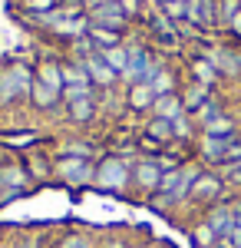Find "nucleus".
<instances>
[{"label":"nucleus","instance_id":"11","mask_svg":"<svg viewBox=\"0 0 241 248\" xmlns=\"http://www.w3.org/2000/svg\"><path fill=\"white\" fill-rule=\"evenodd\" d=\"M30 106L40 109V113H50L56 106H63V93H56L53 86H46L43 79H37L33 73V86H30Z\"/></svg>","mask_w":241,"mask_h":248},{"label":"nucleus","instance_id":"21","mask_svg":"<svg viewBox=\"0 0 241 248\" xmlns=\"http://www.w3.org/2000/svg\"><path fill=\"white\" fill-rule=\"evenodd\" d=\"M188 235H192V245H195V248H211L215 242H218V235L211 232V225H208L205 218H198V222L192 225V232H188Z\"/></svg>","mask_w":241,"mask_h":248},{"label":"nucleus","instance_id":"27","mask_svg":"<svg viewBox=\"0 0 241 248\" xmlns=\"http://www.w3.org/2000/svg\"><path fill=\"white\" fill-rule=\"evenodd\" d=\"M228 30H231V33H238V37H241V14H238V17H235V23H231Z\"/></svg>","mask_w":241,"mask_h":248},{"label":"nucleus","instance_id":"13","mask_svg":"<svg viewBox=\"0 0 241 248\" xmlns=\"http://www.w3.org/2000/svg\"><path fill=\"white\" fill-rule=\"evenodd\" d=\"M179 93H182V103H185V113H188V116H195V113H198V109L205 106V103L215 96V90H208V86H202V83H192V79H188V83L182 86V90H179Z\"/></svg>","mask_w":241,"mask_h":248},{"label":"nucleus","instance_id":"24","mask_svg":"<svg viewBox=\"0 0 241 248\" xmlns=\"http://www.w3.org/2000/svg\"><path fill=\"white\" fill-rule=\"evenodd\" d=\"M53 248H99V245H93V238L90 235H83V232H76V235H66L60 245H53Z\"/></svg>","mask_w":241,"mask_h":248},{"label":"nucleus","instance_id":"20","mask_svg":"<svg viewBox=\"0 0 241 248\" xmlns=\"http://www.w3.org/2000/svg\"><path fill=\"white\" fill-rule=\"evenodd\" d=\"M152 90H155V99H159V96H168V93H179V73L166 63L162 73L155 77V83H152Z\"/></svg>","mask_w":241,"mask_h":248},{"label":"nucleus","instance_id":"26","mask_svg":"<svg viewBox=\"0 0 241 248\" xmlns=\"http://www.w3.org/2000/svg\"><path fill=\"white\" fill-rule=\"evenodd\" d=\"M99 248H132V245L126 242V238H106V242H103Z\"/></svg>","mask_w":241,"mask_h":248},{"label":"nucleus","instance_id":"3","mask_svg":"<svg viewBox=\"0 0 241 248\" xmlns=\"http://www.w3.org/2000/svg\"><path fill=\"white\" fill-rule=\"evenodd\" d=\"M53 179L66 189H90L96 182V159H76V155H60L53 162Z\"/></svg>","mask_w":241,"mask_h":248},{"label":"nucleus","instance_id":"18","mask_svg":"<svg viewBox=\"0 0 241 248\" xmlns=\"http://www.w3.org/2000/svg\"><path fill=\"white\" fill-rule=\"evenodd\" d=\"M23 166H27V172H30V179H33V186L53 175V162H50L46 155H40V153H37V155H27V159H23Z\"/></svg>","mask_w":241,"mask_h":248},{"label":"nucleus","instance_id":"9","mask_svg":"<svg viewBox=\"0 0 241 248\" xmlns=\"http://www.w3.org/2000/svg\"><path fill=\"white\" fill-rule=\"evenodd\" d=\"M188 79H192V83H202V86H208V90H215V86L222 83V73H218L211 53H202V57L188 60Z\"/></svg>","mask_w":241,"mask_h":248},{"label":"nucleus","instance_id":"17","mask_svg":"<svg viewBox=\"0 0 241 248\" xmlns=\"http://www.w3.org/2000/svg\"><path fill=\"white\" fill-rule=\"evenodd\" d=\"M86 37L93 40V46L103 53V50H112V46H122L126 40H122V33H116V30H106V27H93L90 23V30H86Z\"/></svg>","mask_w":241,"mask_h":248},{"label":"nucleus","instance_id":"5","mask_svg":"<svg viewBox=\"0 0 241 248\" xmlns=\"http://www.w3.org/2000/svg\"><path fill=\"white\" fill-rule=\"evenodd\" d=\"M162 166H159V155H139V159H132V189L146 192L149 199L159 192L162 186Z\"/></svg>","mask_w":241,"mask_h":248},{"label":"nucleus","instance_id":"8","mask_svg":"<svg viewBox=\"0 0 241 248\" xmlns=\"http://www.w3.org/2000/svg\"><path fill=\"white\" fill-rule=\"evenodd\" d=\"M185 23L195 30H215L218 27V0H192Z\"/></svg>","mask_w":241,"mask_h":248},{"label":"nucleus","instance_id":"22","mask_svg":"<svg viewBox=\"0 0 241 248\" xmlns=\"http://www.w3.org/2000/svg\"><path fill=\"white\" fill-rule=\"evenodd\" d=\"M103 60H106V63H109L112 70H116V73L122 77V73H126V63H129V46L122 43V46H112V50H103Z\"/></svg>","mask_w":241,"mask_h":248},{"label":"nucleus","instance_id":"14","mask_svg":"<svg viewBox=\"0 0 241 248\" xmlns=\"http://www.w3.org/2000/svg\"><path fill=\"white\" fill-rule=\"evenodd\" d=\"M126 106H129L132 113H152V106H155V90L146 86V83H136L126 90Z\"/></svg>","mask_w":241,"mask_h":248},{"label":"nucleus","instance_id":"10","mask_svg":"<svg viewBox=\"0 0 241 248\" xmlns=\"http://www.w3.org/2000/svg\"><path fill=\"white\" fill-rule=\"evenodd\" d=\"M211 60L222 79H241V46H218V50H211Z\"/></svg>","mask_w":241,"mask_h":248},{"label":"nucleus","instance_id":"2","mask_svg":"<svg viewBox=\"0 0 241 248\" xmlns=\"http://www.w3.org/2000/svg\"><path fill=\"white\" fill-rule=\"evenodd\" d=\"M30 86H33V70L27 63H7L0 66V109L30 103Z\"/></svg>","mask_w":241,"mask_h":248},{"label":"nucleus","instance_id":"7","mask_svg":"<svg viewBox=\"0 0 241 248\" xmlns=\"http://www.w3.org/2000/svg\"><path fill=\"white\" fill-rule=\"evenodd\" d=\"M79 63H83V70H86V77H90V83H93L96 90H112L116 83H122V77L103 60V53H90L86 60H79Z\"/></svg>","mask_w":241,"mask_h":248},{"label":"nucleus","instance_id":"25","mask_svg":"<svg viewBox=\"0 0 241 248\" xmlns=\"http://www.w3.org/2000/svg\"><path fill=\"white\" fill-rule=\"evenodd\" d=\"M231 215H235V232L241 235V199H238V202H231ZM235 232H231V235H235Z\"/></svg>","mask_w":241,"mask_h":248},{"label":"nucleus","instance_id":"23","mask_svg":"<svg viewBox=\"0 0 241 248\" xmlns=\"http://www.w3.org/2000/svg\"><path fill=\"white\" fill-rule=\"evenodd\" d=\"M238 14H241V0H218V27L228 30Z\"/></svg>","mask_w":241,"mask_h":248},{"label":"nucleus","instance_id":"28","mask_svg":"<svg viewBox=\"0 0 241 248\" xmlns=\"http://www.w3.org/2000/svg\"><path fill=\"white\" fill-rule=\"evenodd\" d=\"M168 3H192V0H155V7H168Z\"/></svg>","mask_w":241,"mask_h":248},{"label":"nucleus","instance_id":"16","mask_svg":"<svg viewBox=\"0 0 241 248\" xmlns=\"http://www.w3.org/2000/svg\"><path fill=\"white\" fill-rule=\"evenodd\" d=\"M149 116H159V119H168V123H175L179 116H185V103H182V93H168V96H159L155 99V106H152V113Z\"/></svg>","mask_w":241,"mask_h":248},{"label":"nucleus","instance_id":"15","mask_svg":"<svg viewBox=\"0 0 241 248\" xmlns=\"http://www.w3.org/2000/svg\"><path fill=\"white\" fill-rule=\"evenodd\" d=\"M146 139H152L159 149H168L172 142H175V129H172V123L168 119H159V116H149V123H146Z\"/></svg>","mask_w":241,"mask_h":248},{"label":"nucleus","instance_id":"6","mask_svg":"<svg viewBox=\"0 0 241 248\" xmlns=\"http://www.w3.org/2000/svg\"><path fill=\"white\" fill-rule=\"evenodd\" d=\"M86 17H90L93 27H106V30H116V33H122L132 23L129 14L122 10V3H116V0H99L96 7L86 10Z\"/></svg>","mask_w":241,"mask_h":248},{"label":"nucleus","instance_id":"29","mask_svg":"<svg viewBox=\"0 0 241 248\" xmlns=\"http://www.w3.org/2000/svg\"><path fill=\"white\" fill-rule=\"evenodd\" d=\"M116 3H122V0H116Z\"/></svg>","mask_w":241,"mask_h":248},{"label":"nucleus","instance_id":"4","mask_svg":"<svg viewBox=\"0 0 241 248\" xmlns=\"http://www.w3.org/2000/svg\"><path fill=\"white\" fill-rule=\"evenodd\" d=\"M225 192H228V182L222 179V172L218 169H202L198 179H195V186H192V192H188V202H195V205H202V209H211V205L225 202Z\"/></svg>","mask_w":241,"mask_h":248},{"label":"nucleus","instance_id":"19","mask_svg":"<svg viewBox=\"0 0 241 248\" xmlns=\"http://www.w3.org/2000/svg\"><path fill=\"white\" fill-rule=\"evenodd\" d=\"M202 133L205 136H241L238 133V119L231 113H225V116H218V119H211L208 126H202Z\"/></svg>","mask_w":241,"mask_h":248},{"label":"nucleus","instance_id":"1","mask_svg":"<svg viewBox=\"0 0 241 248\" xmlns=\"http://www.w3.org/2000/svg\"><path fill=\"white\" fill-rule=\"evenodd\" d=\"M99 192H109V195H122L132 189V159L119 153H109L103 159H96V182Z\"/></svg>","mask_w":241,"mask_h":248},{"label":"nucleus","instance_id":"12","mask_svg":"<svg viewBox=\"0 0 241 248\" xmlns=\"http://www.w3.org/2000/svg\"><path fill=\"white\" fill-rule=\"evenodd\" d=\"M66 123L73 126H86L96 119V96H76V99H66Z\"/></svg>","mask_w":241,"mask_h":248}]
</instances>
